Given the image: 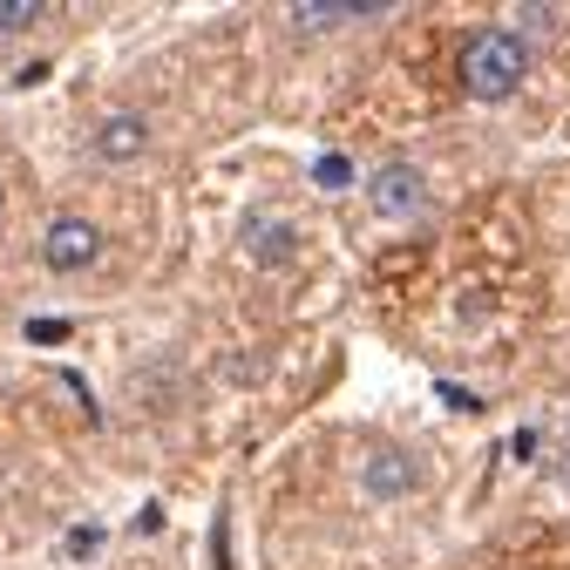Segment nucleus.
Listing matches in <instances>:
<instances>
[{"instance_id":"obj_1","label":"nucleus","mask_w":570,"mask_h":570,"mask_svg":"<svg viewBox=\"0 0 570 570\" xmlns=\"http://www.w3.org/2000/svg\"><path fill=\"white\" fill-rule=\"evenodd\" d=\"M523 68H530V41H523V35L482 28V35H469V48H462V89H469L475 102H503V96L523 89Z\"/></svg>"},{"instance_id":"obj_2","label":"nucleus","mask_w":570,"mask_h":570,"mask_svg":"<svg viewBox=\"0 0 570 570\" xmlns=\"http://www.w3.org/2000/svg\"><path fill=\"white\" fill-rule=\"evenodd\" d=\"M41 258H48V272H89L102 258V225L82 218V210H61L41 238Z\"/></svg>"},{"instance_id":"obj_3","label":"nucleus","mask_w":570,"mask_h":570,"mask_svg":"<svg viewBox=\"0 0 570 570\" xmlns=\"http://www.w3.org/2000/svg\"><path fill=\"white\" fill-rule=\"evenodd\" d=\"M421 489V462L401 449V442H374L367 462H361V495H374V503H401V495Z\"/></svg>"},{"instance_id":"obj_4","label":"nucleus","mask_w":570,"mask_h":570,"mask_svg":"<svg viewBox=\"0 0 570 570\" xmlns=\"http://www.w3.org/2000/svg\"><path fill=\"white\" fill-rule=\"evenodd\" d=\"M367 197H374L381 218H414L421 197H428V177H421L407 157H394V164H381V170L367 177Z\"/></svg>"},{"instance_id":"obj_5","label":"nucleus","mask_w":570,"mask_h":570,"mask_svg":"<svg viewBox=\"0 0 570 570\" xmlns=\"http://www.w3.org/2000/svg\"><path fill=\"white\" fill-rule=\"evenodd\" d=\"M142 150H150V122H142L136 109H109L96 122V157L102 164H136Z\"/></svg>"},{"instance_id":"obj_6","label":"nucleus","mask_w":570,"mask_h":570,"mask_svg":"<svg viewBox=\"0 0 570 570\" xmlns=\"http://www.w3.org/2000/svg\"><path fill=\"white\" fill-rule=\"evenodd\" d=\"M387 0H299L293 8V28H306V35H320V28H346V21H367V14H381Z\"/></svg>"},{"instance_id":"obj_7","label":"nucleus","mask_w":570,"mask_h":570,"mask_svg":"<svg viewBox=\"0 0 570 570\" xmlns=\"http://www.w3.org/2000/svg\"><path fill=\"white\" fill-rule=\"evenodd\" d=\"M293 245H299V232L285 225V218H252L245 225V258L252 265H285V258H293Z\"/></svg>"},{"instance_id":"obj_8","label":"nucleus","mask_w":570,"mask_h":570,"mask_svg":"<svg viewBox=\"0 0 570 570\" xmlns=\"http://www.w3.org/2000/svg\"><path fill=\"white\" fill-rule=\"evenodd\" d=\"M41 0H0V35H28V28H41Z\"/></svg>"},{"instance_id":"obj_9","label":"nucleus","mask_w":570,"mask_h":570,"mask_svg":"<svg viewBox=\"0 0 570 570\" xmlns=\"http://www.w3.org/2000/svg\"><path fill=\"white\" fill-rule=\"evenodd\" d=\"M21 333H28V346H61V340H76V326H68V320H55V313H41V320H28Z\"/></svg>"},{"instance_id":"obj_10","label":"nucleus","mask_w":570,"mask_h":570,"mask_svg":"<svg viewBox=\"0 0 570 570\" xmlns=\"http://www.w3.org/2000/svg\"><path fill=\"white\" fill-rule=\"evenodd\" d=\"M313 184H320V190H346V184H353V164H346L340 150H326V157L313 164Z\"/></svg>"},{"instance_id":"obj_11","label":"nucleus","mask_w":570,"mask_h":570,"mask_svg":"<svg viewBox=\"0 0 570 570\" xmlns=\"http://www.w3.org/2000/svg\"><path fill=\"white\" fill-rule=\"evenodd\" d=\"M102 543H109V530H102V523H76V530H68V557H76V563H89Z\"/></svg>"},{"instance_id":"obj_12","label":"nucleus","mask_w":570,"mask_h":570,"mask_svg":"<svg viewBox=\"0 0 570 570\" xmlns=\"http://www.w3.org/2000/svg\"><path fill=\"white\" fill-rule=\"evenodd\" d=\"M510 455H517V462H530V455H537V428H523V435H510Z\"/></svg>"},{"instance_id":"obj_13","label":"nucleus","mask_w":570,"mask_h":570,"mask_svg":"<svg viewBox=\"0 0 570 570\" xmlns=\"http://www.w3.org/2000/svg\"><path fill=\"white\" fill-rule=\"evenodd\" d=\"M557 475H563V489H570V462H563V469H557Z\"/></svg>"},{"instance_id":"obj_14","label":"nucleus","mask_w":570,"mask_h":570,"mask_svg":"<svg viewBox=\"0 0 570 570\" xmlns=\"http://www.w3.org/2000/svg\"><path fill=\"white\" fill-rule=\"evenodd\" d=\"M0 210H8V184H0Z\"/></svg>"}]
</instances>
